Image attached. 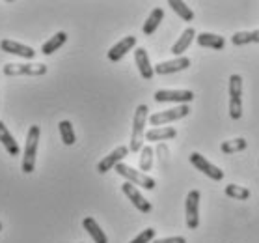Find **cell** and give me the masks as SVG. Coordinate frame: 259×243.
Segmentation results:
<instances>
[{
	"label": "cell",
	"mask_w": 259,
	"mask_h": 243,
	"mask_svg": "<svg viewBox=\"0 0 259 243\" xmlns=\"http://www.w3.org/2000/svg\"><path fill=\"white\" fill-rule=\"evenodd\" d=\"M149 120V109L147 105H138L135 111V118H133V133H131V144L129 150L131 152H142L144 148V138H146V133H144V127H146V122Z\"/></svg>",
	"instance_id": "6da1fadb"
},
{
	"label": "cell",
	"mask_w": 259,
	"mask_h": 243,
	"mask_svg": "<svg viewBox=\"0 0 259 243\" xmlns=\"http://www.w3.org/2000/svg\"><path fill=\"white\" fill-rule=\"evenodd\" d=\"M41 136V129L39 125H32L26 133V143H24V152H23V172L24 174H32L35 168V155H37V143Z\"/></svg>",
	"instance_id": "7a4b0ae2"
},
{
	"label": "cell",
	"mask_w": 259,
	"mask_h": 243,
	"mask_svg": "<svg viewBox=\"0 0 259 243\" xmlns=\"http://www.w3.org/2000/svg\"><path fill=\"white\" fill-rule=\"evenodd\" d=\"M116 172H118L119 176H123L127 182L135 184L136 187H144V189H149V191H153L155 187H157V182H155L151 176H147L144 172L135 170L133 166L125 165V163H119V165L116 166Z\"/></svg>",
	"instance_id": "3957f363"
},
{
	"label": "cell",
	"mask_w": 259,
	"mask_h": 243,
	"mask_svg": "<svg viewBox=\"0 0 259 243\" xmlns=\"http://www.w3.org/2000/svg\"><path fill=\"white\" fill-rule=\"evenodd\" d=\"M45 64H6L2 67L8 77H41L47 73Z\"/></svg>",
	"instance_id": "277c9868"
},
{
	"label": "cell",
	"mask_w": 259,
	"mask_h": 243,
	"mask_svg": "<svg viewBox=\"0 0 259 243\" xmlns=\"http://www.w3.org/2000/svg\"><path fill=\"white\" fill-rule=\"evenodd\" d=\"M185 215H187V226L190 230H196L200 226V191L192 189L187 195L185 202Z\"/></svg>",
	"instance_id": "5b68a950"
},
{
	"label": "cell",
	"mask_w": 259,
	"mask_h": 243,
	"mask_svg": "<svg viewBox=\"0 0 259 243\" xmlns=\"http://www.w3.org/2000/svg\"><path fill=\"white\" fill-rule=\"evenodd\" d=\"M190 109L187 105H179L176 109H170V111H162V113H153L149 116V124L153 127H159L162 124H170V122H176V120H181L185 116H189Z\"/></svg>",
	"instance_id": "8992f818"
},
{
	"label": "cell",
	"mask_w": 259,
	"mask_h": 243,
	"mask_svg": "<svg viewBox=\"0 0 259 243\" xmlns=\"http://www.w3.org/2000/svg\"><path fill=\"white\" fill-rule=\"evenodd\" d=\"M190 163H192L200 172H203L207 178L214 180V182L224 180V172H222V168H218L217 165H212L211 161H207L205 157H203L201 154H198V152L190 154Z\"/></svg>",
	"instance_id": "52a82bcc"
},
{
	"label": "cell",
	"mask_w": 259,
	"mask_h": 243,
	"mask_svg": "<svg viewBox=\"0 0 259 243\" xmlns=\"http://www.w3.org/2000/svg\"><path fill=\"white\" fill-rule=\"evenodd\" d=\"M155 101L164 103V101H171V103H181L187 105L194 99V92L192 90H157L155 92Z\"/></svg>",
	"instance_id": "ba28073f"
},
{
	"label": "cell",
	"mask_w": 259,
	"mask_h": 243,
	"mask_svg": "<svg viewBox=\"0 0 259 243\" xmlns=\"http://www.w3.org/2000/svg\"><path fill=\"white\" fill-rule=\"evenodd\" d=\"M121 191H123V195L133 202V206H135L138 212H142V214H149V212H151V207H153L151 202H147L146 198H144V195L138 191V187H136L135 184L125 182V184L121 185Z\"/></svg>",
	"instance_id": "9c48e42d"
},
{
	"label": "cell",
	"mask_w": 259,
	"mask_h": 243,
	"mask_svg": "<svg viewBox=\"0 0 259 243\" xmlns=\"http://www.w3.org/2000/svg\"><path fill=\"white\" fill-rule=\"evenodd\" d=\"M129 152L131 150L127 148V146H119V148H116L114 152H110L106 157H103V159L97 163V172H99V174H106L110 168H116L119 163H123V159L127 157Z\"/></svg>",
	"instance_id": "30bf717a"
},
{
	"label": "cell",
	"mask_w": 259,
	"mask_h": 243,
	"mask_svg": "<svg viewBox=\"0 0 259 243\" xmlns=\"http://www.w3.org/2000/svg\"><path fill=\"white\" fill-rule=\"evenodd\" d=\"M0 49L8 54H15V56H21L24 60H32L35 56V51L28 45H23L19 42H13V40H2L0 42Z\"/></svg>",
	"instance_id": "8fae6325"
},
{
	"label": "cell",
	"mask_w": 259,
	"mask_h": 243,
	"mask_svg": "<svg viewBox=\"0 0 259 243\" xmlns=\"http://www.w3.org/2000/svg\"><path fill=\"white\" fill-rule=\"evenodd\" d=\"M190 65L189 56H179V58L168 60V62H160V64L155 65V73L157 75H168V73H177L187 70Z\"/></svg>",
	"instance_id": "7c38bea8"
},
{
	"label": "cell",
	"mask_w": 259,
	"mask_h": 243,
	"mask_svg": "<svg viewBox=\"0 0 259 243\" xmlns=\"http://www.w3.org/2000/svg\"><path fill=\"white\" fill-rule=\"evenodd\" d=\"M136 47V38L135 36H127L123 38V40H119L116 45H114L108 53H106V56H108V60L110 62H119V60L123 58L125 54L129 53L131 49Z\"/></svg>",
	"instance_id": "4fadbf2b"
},
{
	"label": "cell",
	"mask_w": 259,
	"mask_h": 243,
	"mask_svg": "<svg viewBox=\"0 0 259 243\" xmlns=\"http://www.w3.org/2000/svg\"><path fill=\"white\" fill-rule=\"evenodd\" d=\"M135 62L136 65H138V72H140V75L146 81H151L155 75V67L151 65V62H149V56H147V51L146 49L138 47L135 51Z\"/></svg>",
	"instance_id": "5bb4252c"
},
{
	"label": "cell",
	"mask_w": 259,
	"mask_h": 243,
	"mask_svg": "<svg viewBox=\"0 0 259 243\" xmlns=\"http://www.w3.org/2000/svg\"><path fill=\"white\" fill-rule=\"evenodd\" d=\"M0 143H2V146L6 148V152L10 155H13V157H17L19 154H21V148H19L17 141H15V136L10 133V129L6 127V124L0 120Z\"/></svg>",
	"instance_id": "9a60e30c"
},
{
	"label": "cell",
	"mask_w": 259,
	"mask_h": 243,
	"mask_svg": "<svg viewBox=\"0 0 259 243\" xmlns=\"http://www.w3.org/2000/svg\"><path fill=\"white\" fill-rule=\"evenodd\" d=\"M194 38H196V30L192 28V26L185 28V30H183V34L179 36V40L171 45V53L176 54L177 58H179V56H183V53L190 47V43L194 42Z\"/></svg>",
	"instance_id": "2e32d148"
},
{
	"label": "cell",
	"mask_w": 259,
	"mask_h": 243,
	"mask_svg": "<svg viewBox=\"0 0 259 243\" xmlns=\"http://www.w3.org/2000/svg\"><path fill=\"white\" fill-rule=\"evenodd\" d=\"M198 45L205 49H214V51H222L226 47V40L218 34H209V32H201L198 34Z\"/></svg>",
	"instance_id": "e0dca14e"
},
{
	"label": "cell",
	"mask_w": 259,
	"mask_h": 243,
	"mask_svg": "<svg viewBox=\"0 0 259 243\" xmlns=\"http://www.w3.org/2000/svg\"><path fill=\"white\" fill-rule=\"evenodd\" d=\"M82 226H84V230L92 236L94 243H108V237H106V234L103 232V228H101L99 223H97L94 217H84Z\"/></svg>",
	"instance_id": "ac0fdd59"
},
{
	"label": "cell",
	"mask_w": 259,
	"mask_h": 243,
	"mask_svg": "<svg viewBox=\"0 0 259 243\" xmlns=\"http://www.w3.org/2000/svg\"><path fill=\"white\" fill-rule=\"evenodd\" d=\"M174 136H177L176 127H155L146 133V141L147 143H160V141H168Z\"/></svg>",
	"instance_id": "d6986e66"
},
{
	"label": "cell",
	"mask_w": 259,
	"mask_h": 243,
	"mask_svg": "<svg viewBox=\"0 0 259 243\" xmlns=\"http://www.w3.org/2000/svg\"><path fill=\"white\" fill-rule=\"evenodd\" d=\"M162 19H164V10L162 8H155L153 12L149 13V17L146 19V23H144V34L146 36H151L155 30L159 28V24L162 23Z\"/></svg>",
	"instance_id": "ffe728a7"
},
{
	"label": "cell",
	"mask_w": 259,
	"mask_h": 243,
	"mask_svg": "<svg viewBox=\"0 0 259 243\" xmlns=\"http://www.w3.org/2000/svg\"><path fill=\"white\" fill-rule=\"evenodd\" d=\"M65 42H67V34H65V32H56L53 38H49V42H45L41 45V53L45 54V56L56 53Z\"/></svg>",
	"instance_id": "44dd1931"
},
{
	"label": "cell",
	"mask_w": 259,
	"mask_h": 243,
	"mask_svg": "<svg viewBox=\"0 0 259 243\" xmlns=\"http://www.w3.org/2000/svg\"><path fill=\"white\" fill-rule=\"evenodd\" d=\"M58 131H60V136H62V143L65 146H73V144L77 143V135H75L73 124H71L69 120H62L58 124Z\"/></svg>",
	"instance_id": "7402d4cb"
},
{
	"label": "cell",
	"mask_w": 259,
	"mask_h": 243,
	"mask_svg": "<svg viewBox=\"0 0 259 243\" xmlns=\"http://www.w3.org/2000/svg\"><path fill=\"white\" fill-rule=\"evenodd\" d=\"M168 6H170L171 10H174V12L183 19V21H187V23H192V21H194V17H196L194 12H192L185 2H181V0H170V2H168Z\"/></svg>",
	"instance_id": "603a6c76"
},
{
	"label": "cell",
	"mask_w": 259,
	"mask_h": 243,
	"mask_svg": "<svg viewBox=\"0 0 259 243\" xmlns=\"http://www.w3.org/2000/svg\"><path fill=\"white\" fill-rule=\"evenodd\" d=\"M231 43H233V45L259 43V30H252V32H235V34L231 36Z\"/></svg>",
	"instance_id": "cb8c5ba5"
},
{
	"label": "cell",
	"mask_w": 259,
	"mask_h": 243,
	"mask_svg": "<svg viewBox=\"0 0 259 243\" xmlns=\"http://www.w3.org/2000/svg\"><path fill=\"white\" fill-rule=\"evenodd\" d=\"M248 143L244 138H231V141H224L220 144V150H222V154H237V152H242Z\"/></svg>",
	"instance_id": "d4e9b609"
},
{
	"label": "cell",
	"mask_w": 259,
	"mask_h": 243,
	"mask_svg": "<svg viewBox=\"0 0 259 243\" xmlns=\"http://www.w3.org/2000/svg\"><path fill=\"white\" fill-rule=\"evenodd\" d=\"M224 193H226V196L235 198V200H246V198H250V189L241 187V185H235V184L226 185Z\"/></svg>",
	"instance_id": "484cf974"
},
{
	"label": "cell",
	"mask_w": 259,
	"mask_h": 243,
	"mask_svg": "<svg viewBox=\"0 0 259 243\" xmlns=\"http://www.w3.org/2000/svg\"><path fill=\"white\" fill-rule=\"evenodd\" d=\"M242 97V77L233 73L230 77V99H241Z\"/></svg>",
	"instance_id": "4316f807"
},
{
	"label": "cell",
	"mask_w": 259,
	"mask_h": 243,
	"mask_svg": "<svg viewBox=\"0 0 259 243\" xmlns=\"http://www.w3.org/2000/svg\"><path fill=\"white\" fill-rule=\"evenodd\" d=\"M151 166H153V148L151 146H144L140 155V170L149 172Z\"/></svg>",
	"instance_id": "83f0119b"
},
{
	"label": "cell",
	"mask_w": 259,
	"mask_h": 243,
	"mask_svg": "<svg viewBox=\"0 0 259 243\" xmlns=\"http://www.w3.org/2000/svg\"><path fill=\"white\" fill-rule=\"evenodd\" d=\"M153 237H155V228H146V230H142L140 234L129 243H149V241H153Z\"/></svg>",
	"instance_id": "f1b7e54d"
},
{
	"label": "cell",
	"mask_w": 259,
	"mask_h": 243,
	"mask_svg": "<svg viewBox=\"0 0 259 243\" xmlns=\"http://www.w3.org/2000/svg\"><path fill=\"white\" fill-rule=\"evenodd\" d=\"M153 243H187V239L183 236H174V237H162V239H155Z\"/></svg>",
	"instance_id": "f546056e"
},
{
	"label": "cell",
	"mask_w": 259,
	"mask_h": 243,
	"mask_svg": "<svg viewBox=\"0 0 259 243\" xmlns=\"http://www.w3.org/2000/svg\"><path fill=\"white\" fill-rule=\"evenodd\" d=\"M0 230H2V223H0Z\"/></svg>",
	"instance_id": "4dcf8cb0"
}]
</instances>
